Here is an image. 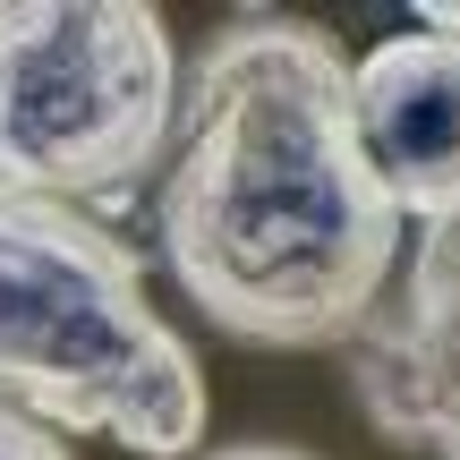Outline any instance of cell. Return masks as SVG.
Listing matches in <instances>:
<instances>
[{"label":"cell","mask_w":460,"mask_h":460,"mask_svg":"<svg viewBox=\"0 0 460 460\" xmlns=\"http://www.w3.org/2000/svg\"><path fill=\"white\" fill-rule=\"evenodd\" d=\"M349 393L376 435L460 460V205L418 222L401 290L349 341Z\"/></svg>","instance_id":"277c9868"},{"label":"cell","mask_w":460,"mask_h":460,"mask_svg":"<svg viewBox=\"0 0 460 460\" xmlns=\"http://www.w3.org/2000/svg\"><path fill=\"white\" fill-rule=\"evenodd\" d=\"M180 119V51L146 0H0V205L128 214Z\"/></svg>","instance_id":"3957f363"},{"label":"cell","mask_w":460,"mask_h":460,"mask_svg":"<svg viewBox=\"0 0 460 460\" xmlns=\"http://www.w3.org/2000/svg\"><path fill=\"white\" fill-rule=\"evenodd\" d=\"M418 26L444 34V43H460V0H418Z\"/></svg>","instance_id":"ba28073f"},{"label":"cell","mask_w":460,"mask_h":460,"mask_svg":"<svg viewBox=\"0 0 460 460\" xmlns=\"http://www.w3.org/2000/svg\"><path fill=\"white\" fill-rule=\"evenodd\" d=\"M197 460H315L298 444H222V452H197Z\"/></svg>","instance_id":"52a82bcc"},{"label":"cell","mask_w":460,"mask_h":460,"mask_svg":"<svg viewBox=\"0 0 460 460\" xmlns=\"http://www.w3.org/2000/svg\"><path fill=\"white\" fill-rule=\"evenodd\" d=\"M163 264L205 324L256 349H332L376 324L401 205L376 180L349 60L307 17H239L180 77Z\"/></svg>","instance_id":"6da1fadb"},{"label":"cell","mask_w":460,"mask_h":460,"mask_svg":"<svg viewBox=\"0 0 460 460\" xmlns=\"http://www.w3.org/2000/svg\"><path fill=\"white\" fill-rule=\"evenodd\" d=\"M0 460H77V452L60 444V427H43V418L0 401Z\"/></svg>","instance_id":"8992f818"},{"label":"cell","mask_w":460,"mask_h":460,"mask_svg":"<svg viewBox=\"0 0 460 460\" xmlns=\"http://www.w3.org/2000/svg\"><path fill=\"white\" fill-rule=\"evenodd\" d=\"M358 137L401 222H435L460 205V43L444 34H384L349 68Z\"/></svg>","instance_id":"5b68a950"},{"label":"cell","mask_w":460,"mask_h":460,"mask_svg":"<svg viewBox=\"0 0 460 460\" xmlns=\"http://www.w3.org/2000/svg\"><path fill=\"white\" fill-rule=\"evenodd\" d=\"M0 401L137 460L205 444V376L154 315L146 264L111 222L0 205Z\"/></svg>","instance_id":"7a4b0ae2"}]
</instances>
